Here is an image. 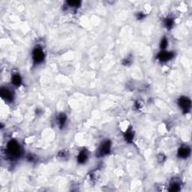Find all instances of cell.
I'll return each mask as SVG.
<instances>
[{
    "label": "cell",
    "mask_w": 192,
    "mask_h": 192,
    "mask_svg": "<svg viewBox=\"0 0 192 192\" xmlns=\"http://www.w3.org/2000/svg\"><path fill=\"white\" fill-rule=\"evenodd\" d=\"M66 121L67 116H65V114H64V113H59L57 117V122L60 128H62L65 126V123H66Z\"/></svg>",
    "instance_id": "9"
},
{
    "label": "cell",
    "mask_w": 192,
    "mask_h": 192,
    "mask_svg": "<svg viewBox=\"0 0 192 192\" xmlns=\"http://www.w3.org/2000/svg\"><path fill=\"white\" fill-rule=\"evenodd\" d=\"M137 19H139V20L143 19V18H145V15H143V13L140 12V13H138L137 15Z\"/></svg>",
    "instance_id": "17"
},
{
    "label": "cell",
    "mask_w": 192,
    "mask_h": 192,
    "mask_svg": "<svg viewBox=\"0 0 192 192\" xmlns=\"http://www.w3.org/2000/svg\"><path fill=\"white\" fill-rule=\"evenodd\" d=\"M88 160V153L86 150H82L77 156V162L79 164H85Z\"/></svg>",
    "instance_id": "8"
},
{
    "label": "cell",
    "mask_w": 192,
    "mask_h": 192,
    "mask_svg": "<svg viewBox=\"0 0 192 192\" xmlns=\"http://www.w3.org/2000/svg\"><path fill=\"white\" fill-rule=\"evenodd\" d=\"M45 53H44L42 47H36L34 48L33 51H32V59L35 62V63H42L44 61V59H45Z\"/></svg>",
    "instance_id": "4"
},
{
    "label": "cell",
    "mask_w": 192,
    "mask_h": 192,
    "mask_svg": "<svg viewBox=\"0 0 192 192\" xmlns=\"http://www.w3.org/2000/svg\"><path fill=\"white\" fill-rule=\"evenodd\" d=\"M134 132L132 131L131 128L128 129L125 133V139L128 143H131L134 139Z\"/></svg>",
    "instance_id": "12"
},
{
    "label": "cell",
    "mask_w": 192,
    "mask_h": 192,
    "mask_svg": "<svg viewBox=\"0 0 192 192\" xmlns=\"http://www.w3.org/2000/svg\"><path fill=\"white\" fill-rule=\"evenodd\" d=\"M67 4L71 8H78L80 5L81 2H80V1H68Z\"/></svg>",
    "instance_id": "15"
},
{
    "label": "cell",
    "mask_w": 192,
    "mask_h": 192,
    "mask_svg": "<svg viewBox=\"0 0 192 192\" xmlns=\"http://www.w3.org/2000/svg\"><path fill=\"white\" fill-rule=\"evenodd\" d=\"M173 24H174V20L172 18H167L164 20V26L167 29H171L173 26Z\"/></svg>",
    "instance_id": "13"
},
{
    "label": "cell",
    "mask_w": 192,
    "mask_h": 192,
    "mask_svg": "<svg viewBox=\"0 0 192 192\" xmlns=\"http://www.w3.org/2000/svg\"><path fill=\"white\" fill-rule=\"evenodd\" d=\"M181 189V184L177 181H173L170 183L169 191H179Z\"/></svg>",
    "instance_id": "10"
},
{
    "label": "cell",
    "mask_w": 192,
    "mask_h": 192,
    "mask_svg": "<svg viewBox=\"0 0 192 192\" xmlns=\"http://www.w3.org/2000/svg\"><path fill=\"white\" fill-rule=\"evenodd\" d=\"M110 151H111V142L109 140H104L99 146L98 150V155L100 157L107 155L110 154Z\"/></svg>",
    "instance_id": "3"
},
{
    "label": "cell",
    "mask_w": 192,
    "mask_h": 192,
    "mask_svg": "<svg viewBox=\"0 0 192 192\" xmlns=\"http://www.w3.org/2000/svg\"><path fill=\"white\" fill-rule=\"evenodd\" d=\"M173 56H174V53L173 52L162 50L159 53L157 57L160 62H165L173 59Z\"/></svg>",
    "instance_id": "5"
},
{
    "label": "cell",
    "mask_w": 192,
    "mask_h": 192,
    "mask_svg": "<svg viewBox=\"0 0 192 192\" xmlns=\"http://www.w3.org/2000/svg\"><path fill=\"white\" fill-rule=\"evenodd\" d=\"M191 155V149L188 146H182L178 149L177 155L180 158L185 159L190 156Z\"/></svg>",
    "instance_id": "6"
},
{
    "label": "cell",
    "mask_w": 192,
    "mask_h": 192,
    "mask_svg": "<svg viewBox=\"0 0 192 192\" xmlns=\"http://www.w3.org/2000/svg\"><path fill=\"white\" fill-rule=\"evenodd\" d=\"M11 81H12V83L15 86H20L21 83H22V78L18 74H15L12 76V78H11Z\"/></svg>",
    "instance_id": "11"
},
{
    "label": "cell",
    "mask_w": 192,
    "mask_h": 192,
    "mask_svg": "<svg viewBox=\"0 0 192 192\" xmlns=\"http://www.w3.org/2000/svg\"><path fill=\"white\" fill-rule=\"evenodd\" d=\"M131 63V59H128V58L125 59L124 62H123V64H124L125 65H130Z\"/></svg>",
    "instance_id": "16"
},
{
    "label": "cell",
    "mask_w": 192,
    "mask_h": 192,
    "mask_svg": "<svg viewBox=\"0 0 192 192\" xmlns=\"http://www.w3.org/2000/svg\"><path fill=\"white\" fill-rule=\"evenodd\" d=\"M7 150L10 155L13 157H18L20 155V146L19 143H18L15 140H11V141L8 142L7 145Z\"/></svg>",
    "instance_id": "1"
},
{
    "label": "cell",
    "mask_w": 192,
    "mask_h": 192,
    "mask_svg": "<svg viewBox=\"0 0 192 192\" xmlns=\"http://www.w3.org/2000/svg\"><path fill=\"white\" fill-rule=\"evenodd\" d=\"M167 45H168V41H167V39L165 38V37H164V38L161 39V41L160 48L162 50H164L167 48Z\"/></svg>",
    "instance_id": "14"
},
{
    "label": "cell",
    "mask_w": 192,
    "mask_h": 192,
    "mask_svg": "<svg viewBox=\"0 0 192 192\" xmlns=\"http://www.w3.org/2000/svg\"><path fill=\"white\" fill-rule=\"evenodd\" d=\"M0 94H1V96L3 99H5V101H13V99H14V94L12 93L10 89H8V88L2 87L1 89V92H0Z\"/></svg>",
    "instance_id": "7"
},
{
    "label": "cell",
    "mask_w": 192,
    "mask_h": 192,
    "mask_svg": "<svg viewBox=\"0 0 192 192\" xmlns=\"http://www.w3.org/2000/svg\"><path fill=\"white\" fill-rule=\"evenodd\" d=\"M178 105L184 113H188L191 108V101L190 99L185 96H182L178 100Z\"/></svg>",
    "instance_id": "2"
}]
</instances>
